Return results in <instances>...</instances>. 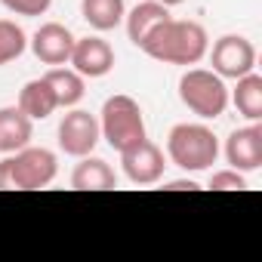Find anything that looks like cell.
<instances>
[{
    "mask_svg": "<svg viewBox=\"0 0 262 262\" xmlns=\"http://www.w3.org/2000/svg\"><path fill=\"white\" fill-rule=\"evenodd\" d=\"M139 50L164 65H198L210 50V37L201 22L170 16L142 40Z\"/></svg>",
    "mask_w": 262,
    "mask_h": 262,
    "instance_id": "obj_1",
    "label": "cell"
},
{
    "mask_svg": "<svg viewBox=\"0 0 262 262\" xmlns=\"http://www.w3.org/2000/svg\"><path fill=\"white\" fill-rule=\"evenodd\" d=\"M59 173L56 155L50 148H19L0 161V188H16V191H34L47 188Z\"/></svg>",
    "mask_w": 262,
    "mask_h": 262,
    "instance_id": "obj_2",
    "label": "cell"
},
{
    "mask_svg": "<svg viewBox=\"0 0 262 262\" xmlns=\"http://www.w3.org/2000/svg\"><path fill=\"white\" fill-rule=\"evenodd\" d=\"M167 155L170 161L185 173L210 170L219 158V139L204 123H176L167 136Z\"/></svg>",
    "mask_w": 262,
    "mask_h": 262,
    "instance_id": "obj_3",
    "label": "cell"
},
{
    "mask_svg": "<svg viewBox=\"0 0 262 262\" xmlns=\"http://www.w3.org/2000/svg\"><path fill=\"white\" fill-rule=\"evenodd\" d=\"M99 129H102V139L120 155L126 151L129 145H136L145 136V117H142V108L136 99L129 96H111L105 99L102 105V117H99Z\"/></svg>",
    "mask_w": 262,
    "mask_h": 262,
    "instance_id": "obj_4",
    "label": "cell"
},
{
    "mask_svg": "<svg viewBox=\"0 0 262 262\" xmlns=\"http://www.w3.org/2000/svg\"><path fill=\"white\" fill-rule=\"evenodd\" d=\"M179 99L188 111H194L204 120H216L228 108V86L225 77L207 68H188L179 77Z\"/></svg>",
    "mask_w": 262,
    "mask_h": 262,
    "instance_id": "obj_5",
    "label": "cell"
},
{
    "mask_svg": "<svg viewBox=\"0 0 262 262\" xmlns=\"http://www.w3.org/2000/svg\"><path fill=\"white\" fill-rule=\"evenodd\" d=\"M102 139V129H99V120L96 114L83 111V108H71L62 123H59V148L71 158H86L93 155V148L99 145Z\"/></svg>",
    "mask_w": 262,
    "mask_h": 262,
    "instance_id": "obj_6",
    "label": "cell"
},
{
    "mask_svg": "<svg viewBox=\"0 0 262 262\" xmlns=\"http://www.w3.org/2000/svg\"><path fill=\"white\" fill-rule=\"evenodd\" d=\"M210 65L219 77L237 80L256 68V47L241 34H225L210 50Z\"/></svg>",
    "mask_w": 262,
    "mask_h": 262,
    "instance_id": "obj_7",
    "label": "cell"
},
{
    "mask_svg": "<svg viewBox=\"0 0 262 262\" xmlns=\"http://www.w3.org/2000/svg\"><path fill=\"white\" fill-rule=\"evenodd\" d=\"M120 167H123V176L133 185H155V182H161L167 161L155 142L142 139L136 145H129L126 151H120Z\"/></svg>",
    "mask_w": 262,
    "mask_h": 262,
    "instance_id": "obj_8",
    "label": "cell"
},
{
    "mask_svg": "<svg viewBox=\"0 0 262 262\" xmlns=\"http://www.w3.org/2000/svg\"><path fill=\"white\" fill-rule=\"evenodd\" d=\"M225 161L237 173H253L262 167V126L253 120L225 139Z\"/></svg>",
    "mask_w": 262,
    "mask_h": 262,
    "instance_id": "obj_9",
    "label": "cell"
},
{
    "mask_svg": "<svg viewBox=\"0 0 262 262\" xmlns=\"http://www.w3.org/2000/svg\"><path fill=\"white\" fill-rule=\"evenodd\" d=\"M74 34L65 28V25H59V22H47V25H40L37 31H34V37H31V53L43 62V65H65L68 59H71V50H74Z\"/></svg>",
    "mask_w": 262,
    "mask_h": 262,
    "instance_id": "obj_10",
    "label": "cell"
},
{
    "mask_svg": "<svg viewBox=\"0 0 262 262\" xmlns=\"http://www.w3.org/2000/svg\"><path fill=\"white\" fill-rule=\"evenodd\" d=\"M68 62L74 65V71L80 77H90V80L105 77L114 68V50L102 37H80V40H74V50H71Z\"/></svg>",
    "mask_w": 262,
    "mask_h": 262,
    "instance_id": "obj_11",
    "label": "cell"
},
{
    "mask_svg": "<svg viewBox=\"0 0 262 262\" xmlns=\"http://www.w3.org/2000/svg\"><path fill=\"white\" fill-rule=\"evenodd\" d=\"M126 37L133 40V47H142V40L161 25L170 19V7L158 4V0H139V4L129 10L126 16Z\"/></svg>",
    "mask_w": 262,
    "mask_h": 262,
    "instance_id": "obj_12",
    "label": "cell"
},
{
    "mask_svg": "<svg viewBox=\"0 0 262 262\" xmlns=\"http://www.w3.org/2000/svg\"><path fill=\"white\" fill-rule=\"evenodd\" d=\"M34 120L16 105V108H0V155H13L31 142Z\"/></svg>",
    "mask_w": 262,
    "mask_h": 262,
    "instance_id": "obj_13",
    "label": "cell"
},
{
    "mask_svg": "<svg viewBox=\"0 0 262 262\" xmlns=\"http://www.w3.org/2000/svg\"><path fill=\"white\" fill-rule=\"evenodd\" d=\"M71 188L74 191H111L117 188V173L102 161V158H80V164L71 173Z\"/></svg>",
    "mask_w": 262,
    "mask_h": 262,
    "instance_id": "obj_14",
    "label": "cell"
},
{
    "mask_svg": "<svg viewBox=\"0 0 262 262\" xmlns=\"http://www.w3.org/2000/svg\"><path fill=\"white\" fill-rule=\"evenodd\" d=\"M19 108H22L31 120H47V117L59 108V102H56L53 86L47 83V77L28 80V83L22 86V93H19Z\"/></svg>",
    "mask_w": 262,
    "mask_h": 262,
    "instance_id": "obj_15",
    "label": "cell"
},
{
    "mask_svg": "<svg viewBox=\"0 0 262 262\" xmlns=\"http://www.w3.org/2000/svg\"><path fill=\"white\" fill-rule=\"evenodd\" d=\"M47 83L53 86V96H56V102H59V108H74L80 99H83V77L74 71V68H50L47 74Z\"/></svg>",
    "mask_w": 262,
    "mask_h": 262,
    "instance_id": "obj_16",
    "label": "cell"
},
{
    "mask_svg": "<svg viewBox=\"0 0 262 262\" xmlns=\"http://www.w3.org/2000/svg\"><path fill=\"white\" fill-rule=\"evenodd\" d=\"M80 13L96 31H114L126 16L123 0H80Z\"/></svg>",
    "mask_w": 262,
    "mask_h": 262,
    "instance_id": "obj_17",
    "label": "cell"
},
{
    "mask_svg": "<svg viewBox=\"0 0 262 262\" xmlns=\"http://www.w3.org/2000/svg\"><path fill=\"white\" fill-rule=\"evenodd\" d=\"M231 102L247 120H259L262 117V77L256 71L237 77V90H234Z\"/></svg>",
    "mask_w": 262,
    "mask_h": 262,
    "instance_id": "obj_18",
    "label": "cell"
},
{
    "mask_svg": "<svg viewBox=\"0 0 262 262\" xmlns=\"http://www.w3.org/2000/svg\"><path fill=\"white\" fill-rule=\"evenodd\" d=\"M25 47H28L25 31L16 22H10V19H0V65L19 59L25 53Z\"/></svg>",
    "mask_w": 262,
    "mask_h": 262,
    "instance_id": "obj_19",
    "label": "cell"
},
{
    "mask_svg": "<svg viewBox=\"0 0 262 262\" xmlns=\"http://www.w3.org/2000/svg\"><path fill=\"white\" fill-rule=\"evenodd\" d=\"M210 188L213 191H244L247 188V179L237 170H219V173L210 176Z\"/></svg>",
    "mask_w": 262,
    "mask_h": 262,
    "instance_id": "obj_20",
    "label": "cell"
},
{
    "mask_svg": "<svg viewBox=\"0 0 262 262\" xmlns=\"http://www.w3.org/2000/svg\"><path fill=\"white\" fill-rule=\"evenodd\" d=\"M0 4L16 16H43L53 0H0Z\"/></svg>",
    "mask_w": 262,
    "mask_h": 262,
    "instance_id": "obj_21",
    "label": "cell"
},
{
    "mask_svg": "<svg viewBox=\"0 0 262 262\" xmlns=\"http://www.w3.org/2000/svg\"><path fill=\"white\" fill-rule=\"evenodd\" d=\"M198 188H201V185L191 182V179H176V182L167 185V191H198Z\"/></svg>",
    "mask_w": 262,
    "mask_h": 262,
    "instance_id": "obj_22",
    "label": "cell"
},
{
    "mask_svg": "<svg viewBox=\"0 0 262 262\" xmlns=\"http://www.w3.org/2000/svg\"><path fill=\"white\" fill-rule=\"evenodd\" d=\"M158 4H164V7H179V4H185V0H158Z\"/></svg>",
    "mask_w": 262,
    "mask_h": 262,
    "instance_id": "obj_23",
    "label": "cell"
}]
</instances>
